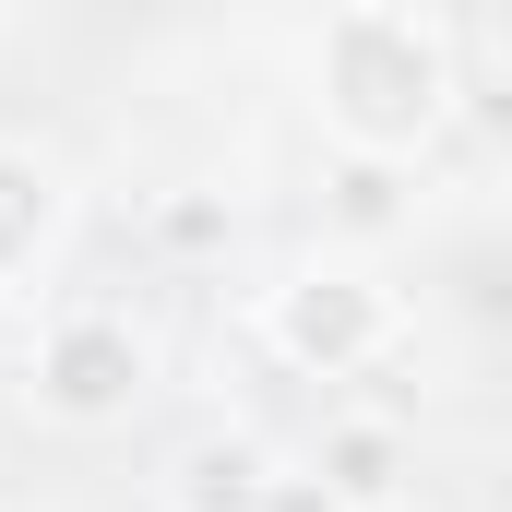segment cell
Returning a JSON list of instances; mask_svg holds the SVG:
<instances>
[{
    "instance_id": "cell-1",
    "label": "cell",
    "mask_w": 512,
    "mask_h": 512,
    "mask_svg": "<svg viewBox=\"0 0 512 512\" xmlns=\"http://www.w3.org/2000/svg\"><path fill=\"white\" fill-rule=\"evenodd\" d=\"M310 96H322V131L346 155H405L417 167L441 143V120H453V60H441V36L417 12L346 0L322 24V48H310Z\"/></svg>"
},
{
    "instance_id": "cell-2",
    "label": "cell",
    "mask_w": 512,
    "mask_h": 512,
    "mask_svg": "<svg viewBox=\"0 0 512 512\" xmlns=\"http://www.w3.org/2000/svg\"><path fill=\"white\" fill-rule=\"evenodd\" d=\"M393 334H405V310H393L382 274H358V262H298L262 298V346L286 370H310V382H358Z\"/></svg>"
},
{
    "instance_id": "cell-3",
    "label": "cell",
    "mask_w": 512,
    "mask_h": 512,
    "mask_svg": "<svg viewBox=\"0 0 512 512\" xmlns=\"http://www.w3.org/2000/svg\"><path fill=\"white\" fill-rule=\"evenodd\" d=\"M143 393H155L143 322H120V310H60V322L36 334V417H60V429H120Z\"/></svg>"
},
{
    "instance_id": "cell-4",
    "label": "cell",
    "mask_w": 512,
    "mask_h": 512,
    "mask_svg": "<svg viewBox=\"0 0 512 512\" xmlns=\"http://www.w3.org/2000/svg\"><path fill=\"white\" fill-rule=\"evenodd\" d=\"M262 501H274V453L239 441V429L191 441V453H179V477H167V512H262Z\"/></svg>"
},
{
    "instance_id": "cell-5",
    "label": "cell",
    "mask_w": 512,
    "mask_h": 512,
    "mask_svg": "<svg viewBox=\"0 0 512 512\" xmlns=\"http://www.w3.org/2000/svg\"><path fill=\"white\" fill-rule=\"evenodd\" d=\"M60 239V167L36 143H0V286Z\"/></svg>"
},
{
    "instance_id": "cell-6",
    "label": "cell",
    "mask_w": 512,
    "mask_h": 512,
    "mask_svg": "<svg viewBox=\"0 0 512 512\" xmlns=\"http://www.w3.org/2000/svg\"><path fill=\"white\" fill-rule=\"evenodd\" d=\"M393 477H405V429H393V417H334V429H322V489L346 512H382Z\"/></svg>"
},
{
    "instance_id": "cell-7",
    "label": "cell",
    "mask_w": 512,
    "mask_h": 512,
    "mask_svg": "<svg viewBox=\"0 0 512 512\" xmlns=\"http://www.w3.org/2000/svg\"><path fill=\"white\" fill-rule=\"evenodd\" d=\"M322 191H334V215H346L358 239H382L393 215H405V155H346V143H334V179H322Z\"/></svg>"
},
{
    "instance_id": "cell-8",
    "label": "cell",
    "mask_w": 512,
    "mask_h": 512,
    "mask_svg": "<svg viewBox=\"0 0 512 512\" xmlns=\"http://www.w3.org/2000/svg\"><path fill=\"white\" fill-rule=\"evenodd\" d=\"M262 512H346V501H334L322 465H310V477H274V501H262Z\"/></svg>"
}]
</instances>
